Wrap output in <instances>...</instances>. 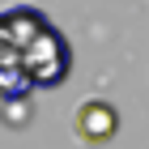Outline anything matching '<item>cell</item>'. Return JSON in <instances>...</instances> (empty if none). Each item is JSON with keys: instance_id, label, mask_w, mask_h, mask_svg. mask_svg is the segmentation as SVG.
<instances>
[{"instance_id": "6da1fadb", "label": "cell", "mask_w": 149, "mask_h": 149, "mask_svg": "<svg viewBox=\"0 0 149 149\" xmlns=\"http://www.w3.org/2000/svg\"><path fill=\"white\" fill-rule=\"evenodd\" d=\"M4 17L13 26V38H17V51H22V68L30 77V85H34V94L64 85L72 72V47L64 38V30L34 4H9Z\"/></svg>"}, {"instance_id": "7a4b0ae2", "label": "cell", "mask_w": 149, "mask_h": 149, "mask_svg": "<svg viewBox=\"0 0 149 149\" xmlns=\"http://www.w3.org/2000/svg\"><path fill=\"white\" fill-rule=\"evenodd\" d=\"M34 85L22 68V51H17V38H13V26L0 9V102H22L30 98Z\"/></svg>"}, {"instance_id": "3957f363", "label": "cell", "mask_w": 149, "mask_h": 149, "mask_svg": "<svg viewBox=\"0 0 149 149\" xmlns=\"http://www.w3.org/2000/svg\"><path fill=\"white\" fill-rule=\"evenodd\" d=\"M72 128H77V141H85V145H107V141L119 132V111H115L107 98H90V102L77 107Z\"/></svg>"}]
</instances>
